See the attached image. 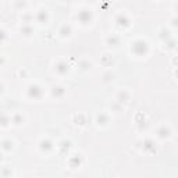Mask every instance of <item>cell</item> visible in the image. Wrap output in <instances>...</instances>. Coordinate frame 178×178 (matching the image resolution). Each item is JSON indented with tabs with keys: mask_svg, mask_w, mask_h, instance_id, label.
Returning a JSON list of instances; mask_svg holds the SVG:
<instances>
[{
	"mask_svg": "<svg viewBox=\"0 0 178 178\" xmlns=\"http://www.w3.org/2000/svg\"><path fill=\"white\" fill-rule=\"evenodd\" d=\"M78 18H79V21L82 22V24H88V22H90V20H92L90 10H86V9L81 10V11H79V14H78Z\"/></svg>",
	"mask_w": 178,
	"mask_h": 178,
	"instance_id": "6da1fadb",
	"label": "cell"
}]
</instances>
